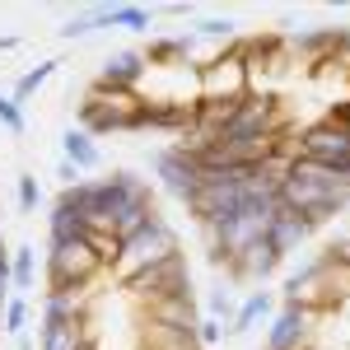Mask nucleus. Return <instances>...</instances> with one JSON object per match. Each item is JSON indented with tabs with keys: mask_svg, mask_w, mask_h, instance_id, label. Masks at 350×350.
Segmentation results:
<instances>
[{
	"mask_svg": "<svg viewBox=\"0 0 350 350\" xmlns=\"http://www.w3.org/2000/svg\"><path fill=\"white\" fill-rule=\"evenodd\" d=\"M280 206L299 211L313 229H323L327 219H336V215L350 211V187L336 183L323 163L290 159L285 163V178H280Z\"/></svg>",
	"mask_w": 350,
	"mask_h": 350,
	"instance_id": "f257e3e1",
	"label": "nucleus"
},
{
	"mask_svg": "<svg viewBox=\"0 0 350 350\" xmlns=\"http://www.w3.org/2000/svg\"><path fill=\"white\" fill-rule=\"evenodd\" d=\"M89 313L84 295L42 290L38 295V350H89Z\"/></svg>",
	"mask_w": 350,
	"mask_h": 350,
	"instance_id": "f03ea898",
	"label": "nucleus"
},
{
	"mask_svg": "<svg viewBox=\"0 0 350 350\" xmlns=\"http://www.w3.org/2000/svg\"><path fill=\"white\" fill-rule=\"evenodd\" d=\"M168 257H178V229H173V219L154 215L150 224H140L131 239H122V252H117V262H112V280L126 285L131 275L159 267Z\"/></svg>",
	"mask_w": 350,
	"mask_h": 350,
	"instance_id": "7ed1b4c3",
	"label": "nucleus"
},
{
	"mask_svg": "<svg viewBox=\"0 0 350 350\" xmlns=\"http://www.w3.org/2000/svg\"><path fill=\"white\" fill-rule=\"evenodd\" d=\"M140 94H112V89H89L80 98V131L89 135H135L140 131Z\"/></svg>",
	"mask_w": 350,
	"mask_h": 350,
	"instance_id": "20e7f679",
	"label": "nucleus"
},
{
	"mask_svg": "<svg viewBox=\"0 0 350 350\" xmlns=\"http://www.w3.org/2000/svg\"><path fill=\"white\" fill-rule=\"evenodd\" d=\"M42 275H47V290L84 295L89 280L103 275V262L89 252V243H47V252H42Z\"/></svg>",
	"mask_w": 350,
	"mask_h": 350,
	"instance_id": "39448f33",
	"label": "nucleus"
},
{
	"mask_svg": "<svg viewBox=\"0 0 350 350\" xmlns=\"http://www.w3.org/2000/svg\"><path fill=\"white\" fill-rule=\"evenodd\" d=\"M252 80H247V66H243L239 42L229 52L211 56V61H196V98L201 103H219V98H247Z\"/></svg>",
	"mask_w": 350,
	"mask_h": 350,
	"instance_id": "423d86ee",
	"label": "nucleus"
},
{
	"mask_svg": "<svg viewBox=\"0 0 350 350\" xmlns=\"http://www.w3.org/2000/svg\"><path fill=\"white\" fill-rule=\"evenodd\" d=\"M150 173H154V183H159L163 196H173V201H183L187 206L196 187H201V163L191 154L187 145L178 140V145H159L154 154H150Z\"/></svg>",
	"mask_w": 350,
	"mask_h": 350,
	"instance_id": "0eeeda50",
	"label": "nucleus"
},
{
	"mask_svg": "<svg viewBox=\"0 0 350 350\" xmlns=\"http://www.w3.org/2000/svg\"><path fill=\"white\" fill-rule=\"evenodd\" d=\"M318 318L313 308H299V304H280L267 323V336H262V350H313V336H318Z\"/></svg>",
	"mask_w": 350,
	"mask_h": 350,
	"instance_id": "6e6552de",
	"label": "nucleus"
},
{
	"mask_svg": "<svg viewBox=\"0 0 350 350\" xmlns=\"http://www.w3.org/2000/svg\"><path fill=\"white\" fill-rule=\"evenodd\" d=\"M122 290H126L131 299H140V304H159V299H173V295H183V290H191V275H187L183 252L168 257V262H159V267L140 271V275H131Z\"/></svg>",
	"mask_w": 350,
	"mask_h": 350,
	"instance_id": "1a4fd4ad",
	"label": "nucleus"
},
{
	"mask_svg": "<svg viewBox=\"0 0 350 350\" xmlns=\"http://www.w3.org/2000/svg\"><path fill=\"white\" fill-rule=\"evenodd\" d=\"M140 131L191 135L196 131V98H145V108H140Z\"/></svg>",
	"mask_w": 350,
	"mask_h": 350,
	"instance_id": "9d476101",
	"label": "nucleus"
},
{
	"mask_svg": "<svg viewBox=\"0 0 350 350\" xmlns=\"http://www.w3.org/2000/svg\"><path fill=\"white\" fill-rule=\"evenodd\" d=\"M150 75V66H145V52L140 47H122V52H112L103 66H98V89H112V94H140V84Z\"/></svg>",
	"mask_w": 350,
	"mask_h": 350,
	"instance_id": "9b49d317",
	"label": "nucleus"
},
{
	"mask_svg": "<svg viewBox=\"0 0 350 350\" xmlns=\"http://www.w3.org/2000/svg\"><path fill=\"white\" fill-rule=\"evenodd\" d=\"M280 267H285V257H280L267 239H257L252 247H243L224 271H229V285H262V280H271Z\"/></svg>",
	"mask_w": 350,
	"mask_h": 350,
	"instance_id": "f8f14e48",
	"label": "nucleus"
},
{
	"mask_svg": "<svg viewBox=\"0 0 350 350\" xmlns=\"http://www.w3.org/2000/svg\"><path fill=\"white\" fill-rule=\"evenodd\" d=\"M313 234H318V229L299 215V211H290V206H275V211H271V219H267V229H262V239H267L280 257L299 252V247L313 239Z\"/></svg>",
	"mask_w": 350,
	"mask_h": 350,
	"instance_id": "ddd939ff",
	"label": "nucleus"
},
{
	"mask_svg": "<svg viewBox=\"0 0 350 350\" xmlns=\"http://www.w3.org/2000/svg\"><path fill=\"white\" fill-rule=\"evenodd\" d=\"M280 308V299H275V290H247V295L239 299V313H234V323L224 327V341H243V336H252L257 327L271 323V313Z\"/></svg>",
	"mask_w": 350,
	"mask_h": 350,
	"instance_id": "4468645a",
	"label": "nucleus"
},
{
	"mask_svg": "<svg viewBox=\"0 0 350 350\" xmlns=\"http://www.w3.org/2000/svg\"><path fill=\"white\" fill-rule=\"evenodd\" d=\"M196 38L191 33H168V38H154L145 47V66L150 70H178V66H191L196 70Z\"/></svg>",
	"mask_w": 350,
	"mask_h": 350,
	"instance_id": "2eb2a0df",
	"label": "nucleus"
},
{
	"mask_svg": "<svg viewBox=\"0 0 350 350\" xmlns=\"http://www.w3.org/2000/svg\"><path fill=\"white\" fill-rule=\"evenodd\" d=\"M61 159L75 163L80 173H94V168H103V150H98V140L80 126H66L61 131Z\"/></svg>",
	"mask_w": 350,
	"mask_h": 350,
	"instance_id": "dca6fc26",
	"label": "nucleus"
},
{
	"mask_svg": "<svg viewBox=\"0 0 350 350\" xmlns=\"http://www.w3.org/2000/svg\"><path fill=\"white\" fill-rule=\"evenodd\" d=\"M33 285H38V247H33V243H19V247L10 252V295L28 299Z\"/></svg>",
	"mask_w": 350,
	"mask_h": 350,
	"instance_id": "f3484780",
	"label": "nucleus"
},
{
	"mask_svg": "<svg viewBox=\"0 0 350 350\" xmlns=\"http://www.w3.org/2000/svg\"><path fill=\"white\" fill-rule=\"evenodd\" d=\"M84 239H89V224L66 201H52V211H47V243H84Z\"/></svg>",
	"mask_w": 350,
	"mask_h": 350,
	"instance_id": "a211bd4d",
	"label": "nucleus"
},
{
	"mask_svg": "<svg viewBox=\"0 0 350 350\" xmlns=\"http://www.w3.org/2000/svg\"><path fill=\"white\" fill-rule=\"evenodd\" d=\"M201 304H206V318H215V323L229 327V323H234V313H239V290H234L229 280H215V285L206 290Z\"/></svg>",
	"mask_w": 350,
	"mask_h": 350,
	"instance_id": "6ab92c4d",
	"label": "nucleus"
},
{
	"mask_svg": "<svg viewBox=\"0 0 350 350\" xmlns=\"http://www.w3.org/2000/svg\"><path fill=\"white\" fill-rule=\"evenodd\" d=\"M98 28H108V5H94V10H84V14H70L56 33H61L66 42H80V38H94Z\"/></svg>",
	"mask_w": 350,
	"mask_h": 350,
	"instance_id": "aec40b11",
	"label": "nucleus"
},
{
	"mask_svg": "<svg viewBox=\"0 0 350 350\" xmlns=\"http://www.w3.org/2000/svg\"><path fill=\"white\" fill-rule=\"evenodd\" d=\"M28 323H33V299L10 295V304H5V313H0V336L19 341V336H28Z\"/></svg>",
	"mask_w": 350,
	"mask_h": 350,
	"instance_id": "412c9836",
	"label": "nucleus"
},
{
	"mask_svg": "<svg viewBox=\"0 0 350 350\" xmlns=\"http://www.w3.org/2000/svg\"><path fill=\"white\" fill-rule=\"evenodd\" d=\"M56 66H61V61H38V66H33V70H24V75H19V80H14V89H10V98H14V103H19V108H24L28 98H33V94H38V89H42V84L52 80L56 75Z\"/></svg>",
	"mask_w": 350,
	"mask_h": 350,
	"instance_id": "4be33fe9",
	"label": "nucleus"
},
{
	"mask_svg": "<svg viewBox=\"0 0 350 350\" xmlns=\"http://www.w3.org/2000/svg\"><path fill=\"white\" fill-rule=\"evenodd\" d=\"M154 10L145 5H108V28H126V33H150Z\"/></svg>",
	"mask_w": 350,
	"mask_h": 350,
	"instance_id": "5701e85b",
	"label": "nucleus"
},
{
	"mask_svg": "<svg viewBox=\"0 0 350 350\" xmlns=\"http://www.w3.org/2000/svg\"><path fill=\"white\" fill-rule=\"evenodd\" d=\"M191 38H196V42H229V47H234V42H239V24L211 14V19H196V24H191Z\"/></svg>",
	"mask_w": 350,
	"mask_h": 350,
	"instance_id": "b1692460",
	"label": "nucleus"
},
{
	"mask_svg": "<svg viewBox=\"0 0 350 350\" xmlns=\"http://www.w3.org/2000/svg\"><path fill=\"white\" fill-rule=\"evenodd\" d=\"M89 252L103 262V271H112V262H117V252H122V239L117 234H103V229H89Z\"/></svg>",
	"mask_w": 350,
	"mask_h": 350,
	"instance_id": "393cba45",
	"label": "nucleus"
},
{
	"mask_svg": "<svg viewBox=\"0 0 350 350\" xmlns=\"http://www.w3.org/2000/svg\"><path fill=\"white\" fill-rule=\"evenodd\" d=\"M14 201H19V211H24V215H33V211L42 206V187H38V178H33V173H19V178H14Z\"/></svg>",
	"mask_w": 350,
	"mask_h": 350,
	"instance_id": "a878e982",
	"label": "nucleus"
},
{
	"mask_svg": "<svg viewBox=\"0 0 350 350\" xmlns=\"http://www.w3.org/2000/svg\"><path fill=\"white\" fill-rule=\"evenodd\" d=\"M0 126H5L10 135H24V131H28V112L19 108L10 94H0Z\"/></svg>",
	"mask_w": 350,
	"mask_h": 350,
	"instance_id": "bb28decb",
	"label": "nucleus"
},
{
	"mask_svg": "<svg viewBox=\"0 0 350 350\" xmlns=\"http://www.w3.org/2000/svg\"><path fill=\"white\" fill-rule=\"evenodd\" d=\"M196 346L201 350H215V346H224V323H215V318H196Z\"/></svg>",
	"mask_w": 350,
	"mask_h": 350,
	"instance_id": "cd10ccee",
	"label": "nucleus"
},
{
	"mask_svg": "<svg viewBox=\"0 0 350 350\" xmlns=\"http://www.w3.org/2000/svg\"><path fill=\"white\" fill-rule=\"evenodd\" d=\"M56 178H61L66 187H75V183H80L84 173H80V168H75V163H66V159H61V163H56Z\"/></svg>",
	"mask_w": 350,
	"mask_h": 350,
	"instance_id": "c85d7f7f",
	"label": "nucleus"
},
{
	"mask_svg": "<svg viewBox=\"0 0 350 350\" xmlns=\"http://www.w3.org/2000/svg\"><path fill=\"white\" fill-rule=\"evenodd\" d=\"M336 61H346V70H350V28L341 33V42H336Z\"/></svg>",
	"mask_w": 350,
	"mask_h": 350,
	"instance_id": "c756f323",
	"label": "nucleus"
},
{
	"mask_svg": "<svg viewBox=\"0 0 350 350\" xmlns=\"http://www.w3.org/2000/svg\"><path fill=\"white\" fill-rule=\"evenodd\" d=\"M19 42H24V38H14V33H5V38H0V52H14Z\"/></svg>",
	"mask_w": 350,
	"mask_h": 350,
	"instance_id": "7c9ffc66",
	"label": "nucleus"
},
{
	"mask_svg": "<svg viewBox=\"0 0 350 350\" xmlns=\"http://www.w3.org/2000/svg\"><path fill=\"white\" fill-rule=\"evenodd\" d=\"M14 350H38V336H33V332H28V336H19V341H14Z\"/></svg>",
	"mask_w": 350,
	"mask_h": 350,
	"instance_id": "2f4dec72",
	"label": "nucleus"
},
{
	"mask_svg": "<svg viewBox=\"0 0 350 350\" xmlns=\"http://www.w3.org/2000/svg\"><path fill=\"white\" fill-rule=\"evenodd\" d=\"M0 243H5V219H0Z\"/></svg>",
	"mask_w": 350,
	"mask_h": 350,
	"instance_id": "473e14b6",
	"label": "nucleus"
}]
</instances>
